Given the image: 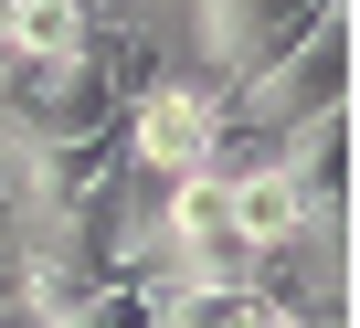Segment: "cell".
I'll return each instance as SVG.
<instances>
[{
    "mask_svg": "<svg viewBox=\"0 0 360 328\" xmlns=\"http://www.w3.org/2000/svg\"><path fill=\"white\" fill-rule=\"evenodd\" d=\"M349 0H180V22H191V64L202 85H255L265 64H286L318 22H339Z\"/></svg>",
    "mask_w": 360,
    "mask_h": 328,
    "instance_id": "cell-1",
    "label": "cell"
},
{
    "mask_svg": "<svg viewBox=\"0 0 360 328\" xmlns=\"http://www.w3.org/2000/svg\"><path fill=\"white\" fill-rule=\"evenodd\" d=\"M117 148H127V170H148V181H202L212 148H223V96L212 85H148V96H127Z\"/></svg>",
    "mask_w": 360,
    "mask_h": 328,
    "instance_id": "cell-2",
    "label": "cell"
},
{
    "mask_svg": "<svg viewBox=\"0 0 360 328\" xmlns=\"http://www.w3.org/2000/svg\"><path fill=\"white\" fill-rule=\"evenodd\" d=\"M276 170H286V191L307 202V223H349V106H328V117L286 127Z\"/></svg>",
    "mask_w": 360,
    "mask_h": 328,
    "instance_id": "cell-3",
    "label": "cell"
},
{
    "mask_svg": "<svg viewBox=\"0 0 360 328\" xmlns=\"http://www.w3.org/2000/svg\"><path fill=\"white\" fill-rule=\"evenodd\" d=\"M223 191H233V223H244V244H255V254H265V244H286V233L307 223V202L286 191V170H276V159H265V170H233Z\"/></svg>",
    "mask_w": 360,
    "mask_h": 328,
    "instance_id": "cell-4",
    "label": "cell"
},
{
    "mask_svg": "<svg viewBox=\"0 0 360 328\" xmlns=\"http://www.w3.org/2000/svg\"><path fill=\"white\" fill-rule=\"evenodd\" d=\"M85 43H96L85 0H22V22H11V53L22 64H75Z\"/></svg>",
    "mask_w": 360,
    "mask_h": 328,
    "instance_id": "cell-5",
    "label": "cell"
},
{
    "mask_svg": "<svg viewBox=\"0 0 360 328\" xmlns=\"http://www.w3.org/2000/svg\"><path fill=\"white\" fill-rule=\"evenodd\" d=\"M0 317H22V254H0Z\"/></svg>",
    "mask_w": 360,
    "mask_h": 328,
    "instance_id": "cell-6",
    "label": "cell"
},
{
    "mask_svg": "<svg viewBox=\"0 0 360 328\" xmlns=\"http://www.w3.org/2000/svg\"><path fill=\"white\" fill-rule=\"evenodd\" d=\"M11 22H22V0H0V53H11Z\"/></svg>",
    "mask_w": 360,
    "mask_h": 328,
    "instance_id": "cell-7",
    "label": "cell"
},
{
    "mask_svg": "<svg viewBox=\"0 0 360 328\" xmlns=\"http://www.w3.org/2000/svg\"><path fill=\"white\" fill-rule=\"evenodd\" d=\"M0 254H22V244H11V191H0Z\"/></svg>",
    "mask_w": 360,
    "mask_h": 328,
    "instance_id": "cell-8",
    "label": "cell"
}]
</instances>
